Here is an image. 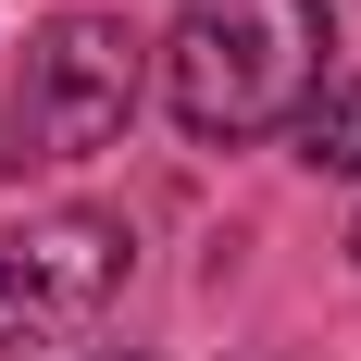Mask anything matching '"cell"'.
<instances>
[{
  "label": "cell",
  "mask_w": 361,
  "mask_h": 361,
  "mask_svg": "<svg viewBox=\"0 0 361 361\" xmlns=\"http://www.w3.org/2000/svg\"><path fill=\"white\" fill-rule=\"evenodd\" d=\"M149 87V37L125 13H50L25 37V75L0 100V175H63V162H100L125 137V112Z\"/></svg>",
  "instance_id": "cell-2"
},
{
  "label": "cell",
  "mask_w": 361,
  "mask_h": 361,
  "mask_svg": "<svg viewBox=\"0 0 361 361\" xmlns=\"http://www.w3.org/2000/svg\"><path fill=\"white\" fill-rule=\"evenodd\" d=\"M349 250H361V224H349Z\"/></svg>",
  "instance_id": "cell-6"
},
{
  "label": "cell",
  "mask_w": 361,
  "mask_h": 361,
  "mask_svg": "<svg viewBox=\"0 0 361 361\" xmlns=\"http://www.w3.org/2000/svg\"><path fill=\"white\" fill-rule=\"evenodd\" d=\"M87 361H137V349H87Z\"/></svg>",
  "instance_id": "cell-5"
},
{
  "label": "cell",
  "mask_w": 361,
  "mask_h": 361,
  "mask_svg": "<svg viewBox=\"0 0 361 361\" xmlns=\"http://www.w3.org/2000/svg\"><path fill=\"white\" fill-rule=\"evenodd\" d=\"M324 50H336L324 0H187L175 37H162V100H175L187 137L237 149V137H274L312 112Z\"/></svg>",
  "instance_id": "cell-1"
},
{
  "label": "cell",
  "mask_w": 361,
  "mask_h": 361,
  "mask_svg": "<svg viewBox=\"0 0 361 361\" xmlns=\"http://www.w3.org/2000/svg\"><path fill=\"white\" fill-rule=\"evenodd\" d=\"M137 237L112 212H37L0 224V349H50V336H87L125 287Z\"/></svg>",
  "instance_id": "cell-3"
},
{
  "label": "cell",
  "mask_w": 361,
  "mask_h": 361,
  "mask_svg": "<svg viewBox=\"0 0 361 361\" xmlns=\"http://www.w3.org/2000/svg\"><path fill=\"white\" fill-rule=\"evenodd\" d=\"M299 162L361 175V75H324V87H312V112H299Z\"/></svg>",
  "instance_id": "cell-4"
}]
</instances>
